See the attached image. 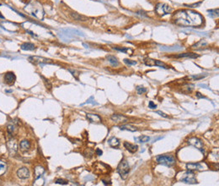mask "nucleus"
Segmentation results:
<instances>
[{
	"label": "nucleus",
	"mask_w": 219,
	"mask_h": 186,
	"mask_svg": "<svg viewBox=\"0 0 219 186\" xmlns=\"http://www.w3.org/2000/svg\"><path fill=\"white\" fill-rule=\"evenodd\" d=\"M193 87H194V85H187L182 88V92L185 93V94L191 93L193 90Z\"/></svg>",
	"instance_id": "7c9ffc66"
},
{
	"label": "nucleus",
	"mask_w": 219,
	"mask_h": 186,
	"mask_svg": "<svg viewBox=\"0 0 219 186\" xmlns=\"http://www.w3.org/2000/svg\"><path fill=\"white\" fill-rule=\"evenodd\" d=\"M156 161L158 163L162 164L167 167H172L175 164L176 160L172 155H160L156 158Z\"/></svg>",
	"instance_id": "7ed1b4c3"
},
{
	"label": "nucleus",
	"mask_w": 219,
	"mask_h": 186,
	"mask_svg": "<svg viewBox=\"0 0 219 186\" xmlns=\"http://www.w3.org/2000/svg\"><path fill=\"white\" fill-rule=\"evenodd\" d=\"M69 71L73 74V75L77 79V80H79V71H77V70H75V69H69Z\"/></svg>",
	"instance_id": "ea45409f"
},
{
	"label": "nucleus",
	"mask_w": 219,
	"mask_h": 186,
	"mask_svg": "<svg viewBox=\"0 0 219 186\" xmlns=\"http://www.w3.org/2000/svg\"><path fill=\"white\" fill-rule=\"evenodd\" d=\"M45 173V168L41 166H37L35 167L34 169V176H35V179L37 180L38 178H40Z\"/></svg>",
	"instance_id": "f3484780"
},
{
	"label": "nucleus",
	"mask_w": 219,
	"mask_h": 186,
	"mask_svg": "<svg viewBox=\"0 0 219 186\" xmlns=\"http://www.w3.org/2000/svg\"><path fill=\"white\" fill-rule=\"evenodd\" d=\"M172 19L175 25L180 26H200L203 22V18L200 14L189 9L175 12Z\"/></svg>",
	"instance_id": "f257e3e1"
},
{
	"label": "nucleus",
	"mask_w": 219,
	"mask_h": 186,
	"mask_svg": "<svg viewBox=\"0 0 219 186\" xmlns=\"http://www.w3.org/2000/svg\"><path fill=\"white\" fill-rule=\"evenodd\" d=\"M207 42H205L204 40H201V41H200L199 42H197V43H196L194 46H193V47H202V46H207Z\"/></svg>",
	"instance_id": "f704fd0d"
},
{
	"label": "nucleus",
	"mask_w": 219,
	"mask_h": 186,
	"mask_svg": "<svg viewBox=\"0 0 219 186\" xmlns=\"http://www.w3.org/2000/svg\"><path fill=\"white\" fill-rule=\"evenodd\" d=\"M106 58H107V59H108V61H109L110 64L112 65L113 67H117V66L119 65L118 60H117V58H116L115 56L109 55V56H107Z\"/></svg>",
	"instance_id": "393cba45"
},
{
	"label": "nucleus",
	"mask_w": 219,
	"mask_h": 186,
	"mask_svg": "<svg viewBox=\"0 0 219 186\" xmlns=\"http://www.w3.org/2000/svg\"><path fill=\"white\" fill-rule=\"evenodd\" d=\"M6 146H7V149H8L9 155L14 156L16 153L17 150H18V143H17L16 140L14 139L13 137H11V139L8 140Z\"/></svg>",
	"instance_id": "6e6552de"
},
{
	"label": "nucleus",
	"mask_w": 219,
	"mask_h": 186,
	"mask_svg": "<svg viewBox=\"0 0 219 186\" xmlns=\"http://www.w3.org/2000/svg\"><path fill=\"white\" fill-rule=\"evenodd\" d=\"M27 8H25V10L30 13L31 15L35 16L36 18L42 19L44 16V11L41 7L37 2H31L26 6Z\"/></svg>",
	"instance_id": "f03ea898"
},
{
	"label": "nucleus",
	"mask_w": 219,
	"mask_h": 186,
	"mask_svg": "<svg viewBox=\"0 0 219 186\" xmlns=\"http://www.w3.org/2000/svg\"><path fill=\"white\" fill-rule=\"evenodd\" d=\"M199 86H201V87H205L206 89H209V87L207 85H203V84H200L199 85Z\"/></svg>",
	"instance_id": "49530a36"
},
{
	"label": "nucleus",
	"mask_w": 219,
	"mask_h": 186,
	"mask_svg": "<svg viewBox=\"0 0 219 186\" xmlns=\"http://www.w3.org/2000/svg\"><path fill=\"white\" fill-rule=\"evenodd\" d=\"M196 97H197V98H206L205 96H203L201 93L198 92H196Z\"/></svg>",
	"instance_id": "a18cd8bd"
},
{
	"label": "nucleus",
	"mask_w": 219,
	"mask_h": 186,
	"mask_svg": "<svg viewBox=\"0 0 219 186\" xmlns=\"http://www.w3.org/2000/svg\"><path fill=\"white\" fill-rule=\"evenodd\" d=\"M124 63H125V64H127V65H137V62H136V61H132V60H130V59H127V58H125V59H124Z\"/></svg>",
	"instance_id": "e433bc0d"
},
{
	"label": "nucleus",
	"mask_w": 219,
	"mask_h": 186,
	"mask_svg": "<svg viewBox=\"0 0 219 186\" xmlns=\"http://www.w3.org/2000/svg\"><path fill=\"white\" fill-rule=\"evenodd\" d=\"M15 80H16L15 74H14L13 72H8V73L4 74V81L8 85H13L14 83Z\"/></svg>",
	"instance_id": "2eb2a0df"
},
{
	"label": "nucleus",
	"mask_w": 219,
	"mask_h": 186,
	"mask_svg": "<svg viewBox=\"0 0 219 186\" xmlns=\"http://www.w3.org/2000/svg\"><path fill=\"white\" fill-rule=\"evenodd\" d=\"M207 12L209 13V15H210L211 17H218V9H213V10H211V9H210V10H207Z\"/></svg>",
	"instance_id": "473e14b6"
},
{
	"label": "nucleus",
	"mask_w": 219,
	"mask_h": 186,
	"mask_svg": "<svg viewBox=\"0 0 219 186\" xmlns=\"http://www.w3.org/2000/svg\"><path fill=\"white\" fill-rule=\"evenodd\" d=\"M17 175L21 179H25L30 177V171L26 167H21L17 171Z\"/></svg>",
	"instance_id": "4468645a"
},
{
	"label": "nucleus",
	"mask_w": 219,
	"mask_h": 186,
	"mask_svg": "<svg viewBox=\"0 0 219 186\" xmlns=\"http://www.w3.org/2000/svg\"><path fill=\"white\" fill-rule=\"evenodd\" d=\"M157 113H158V114H159L160 116L164 117V118H169V116H168V115H167L166 113H164V112H163L157 111Z\"/></svg>",
	"instance_id": "37998d69"
},
{
	"label": "nucleus",
	"mask_w": 219,
	"mask_h": 186,
	"mask_svg": "<svg viewBox=\"0 0 219 186\" xmlns=\"http://www.w3.org/2000/svg\"><path fill=\"white\" fill-rule=\"evenodd\" d=\"M172 11V8L164 3H159L156 5L155 7V12L160 16H164L165 15L169 14Z\"/></svg>",
	"instance_id": "423d86ee"
},
{
	"label": "nucleus",
	"mask_w": 219,
	"mask_h": 186,
	"mask_svg": "<svg viewBox=\"0 0 219 186\" xmlns=\"http://www.w3.org/2000/svg\"><path fill=\"white\" fill-rule=\"evenodd\" d=\"M144 64L147 66H149V67H151V66H159V67L164 68V69H169V66H167L162 61L153 59V58H147L144 59Z\"/></svg>",
	"instance_id": "9d476101"
},
{
	"label": "nucleus",
	"mask_w": 219,
	"mask_h": 186,
	"mask_svg": "<svg viewBox=\"0 0 219 186\" xmlns=\"http://www.w3.org/2000/svg\"><path fill=\"white\" fill-rule=\"evenodd\" d=\"M123 145H124V147L127 149L129 152H131V153L136 152L137 151V149H138V146H137V145H132V144H131L129 142H124Z\"/></svg>",
	"instance_id": "a211bd4d"
},
{
	"label": "nucleus",
	"mask_w": 219,
	"mask_h": 186,
	"mask_svg": "<svg viewBox=\"0 0 219 186\" xmlns=\"http://www.w3.org/2000/svg\"><path fill=\"white\" fill-rule=\"evenodd\" d=\"M187 143L191 146H193L194 147H196V149H198L201 151H203V143L201 140L197 137H191L187 140Z\"/></svg>",
	"instance_id": "9b49d317"
},
{
	"label": "nucleus",
	"mask_w": 219,
	"mask_h": 186,
	"mask_svg": "<svg viewBox=\"0 0 219 186\" xmlns=\"http://www.w3.org/2000/svg\"><path fill=\"white\" fill-rule=\"evenodd\" d=\"M43 80H44V82H45V85H46V86L49 89V90H51L52 89V85H51V83L49 82V81L48 80H46V79H45L44 77H41Z\"/></svg>",
	"instance_id": "a19ab883"
},
{
	"label": "nucleus",
	"mask_w": 219,
	"mask_h": 186,
	"mask_svg": "<svg viewBox=\"0 0 219 186\" xmlns=\"http://www.w3.org/2000/svg\"><path fill=\"white\" fill-rule=\"evenodd\" d=\"M7 170V164L3 162V161H0V176H2L3 174H5Z\"/></svg>",
	"instance_id": "c756f323"
},
{
	"label": "nucleus",
	"mask_w": 219,
	"mask_h": 186,
	"mask_svg": "<svg viewBox=\"0 0 219 186\" xmlns=\"http://www.w3.org/2000/svg\"><path fill=\"white\" fill-rule=\"evenodd\" d=\"M94 172L97 174H105L110 171V167L102 162H96L94 165Z\"/></svg>",
	"instance_id": "39448f33"
},
{
	"label": "nucleus",
	"mask_w": 219,
	"mask_h": 186,
	"mask_svg": "<svg viewBox=\"0 0 219 186\" xmlns=\"http://www.w3.org/2000/svg\"><path fill=\"white\" fill-rule=\"evenodd\" d=\"M30 148V143L27 140H24L19 143V149L22 151H27Z\"/></svg>",
	"instance_id": "6ab92c4d"
},
{
	"label": "nucleus",
	"mask_w": 219,
	"mask_h": 186,
	"mask_svg": "<svg viewBox=\"0 0 219 186\" xmlns=\"http://www.w3.org/2000/svg\"><path fill=\"white\" fill-rule=\"evenodd\" d=\"M115 50H117L119 52H121V53H127V54H130V55H132L133 54V50L129 48V47H120V46H114L113 47Z\"/></svg>",
	"instance_id": "412c9836"
},
{
	"label": "nucleus",
	"mask_w": 219,
	"mask_h": 186,
	"mask_svg": "<svg viewBox=\"0 0 219 186\" xmlns=\"http://www.w3.org/2000/svg\"><path fill=\"white\" fill-rule=\"evenodd\" d=\"M94 150L91 148H88L86 151H85V152H84V157L85 158H90L93 157V155H94Z\"/></svg>",
	"instance_id": "2f4dec72"
},
{
	"label": "nucleus",
	"mask_w": 219,
	"mask_h": 186,
	"mask_svg": "<svg viewBox=\"0 0 219 186\" xmlns=\"http://www.w3.org/2000/svg\"><path fill=\"white\" fill-rule=\"evenodd\" d=\"M67 180H64V179H62V178H58L56 180V184L57 185H67Z\"/></svg>",
	"instance_id": "4c0bfd02"
},
{
	"label": "nucleus",
	"mask_w": 219,
	"mask_h": 186,
	"mask_svg": "<svg viewBox=\"0 0 219 186\" xmlns=\"http://www.w3.org/2000/svg\"><path fill=\"white\" fill-rule=\"evenodd\" d=\"M180 181L185 182L186 184H191V185H194V184L197 183V180L195 177V174L191 171H188V172L185 173L180 178Z\"/></svg>",
	"instance_id": "0eeeda50"
},
{
	"label": "nucleus",
	"mask_w": 219,
	"mask_h": 186,
	"mask_svg": "<svg viewBox=\"0 0 219 186\" xmlns=\"http://www.w3.org/2000/svg\"><path fill=\"white\" fill-rule=\"evenodd\" d=\"M199 55L196 54V53H180L179 55L175 56V58H198Z\"/></svg>",
	"instance_id": "bb28decb"
},
{
	"label": "nucleus",
	"mask_w": 219,
	"mask_h": 186,
	"mask_svg": "<svg viewBox=\"0 0 219 186\" xmlns=\"http://www.w3.org/2000/svg\"><path fill=\"white\" fill-rule=\"evenodd\" d=\"M119 129L121 130H128V131H131V132H135V131H137V129L136 127L131 125V124H124V125H121L119 127Z\"/></svg>",
	"instance_id": "a878e982"
},
{
	"label": "nucleus",
	"mask_w": 219,
	"mask_h": 186,
	"mask_svg": "<svg viewBox=\"0 0 219 186\" xmlns=\"http://www.w3.org/2000/svg\"><path fill=\"white\" fill-rule=\"evenodd\" d=\"M95 152H96V154H97L98 156H101V155L103 154V151H101V149H96Z\"/></svg>",
	"instance_id": "c03bdc74"
},
{
	"label": "nucleus",
	"mask_w": 219,
	"mask_h": 186,
	"mask_svg": "<svg viewBox=\"0 0 219 186\" xmlns=\"http://www.w3.org/2000/svg\"><path fill=\"white\" fill-rule=\"evenodd\" d=\"M109 145L113 148H117L120 146V140L116 137H112L108 140Z\"/></svg>",
	"instance_id": "4be33fe9"
},
{
	"label": "nucleus",
	"mask_w": 219,
	"mask_h": 186,
	"mask_svg": "<svg viewBox=\"0 0 219 186\" xmlns=\"http://www.w3.org/2000/svg\"><path fill=\"white\" fill-rule=\"evenodd\" d=\"M136 90H137V93L139 94V95H142V94H143V93L147 92V88L145 87H143V86H137V88H136Z\"/></svg>",
	"instance_id": "72a5a7b5"
},
{
	"label": "nucleus",
	"mask_w": 219,
	"mask_h": 186,
	"mask_svg": "<svg viewBox=\"0 0 219 186\" xmlns=\"http://www.w3.org/2000/svg\"><path fill=\"white\" fill-rule=\"evenodd\" d=\"M7 130H8L9 135H10L11 137H13V136L17 133L18 129H17V126L15 125V124H9V125H8Z\"/></svg>",
	"instance_id": "aec40b11"
},
{
	"label": "nucleus",
	"mask_w": 219,
	"mask_h": 186,
	"mask_svg": "<svg viewBox=\"0 0 219 186\" xmlns=\"http://www.w3.org/2000/svg\"><path fill=\"white\" fill-rule=\"evenodd\" d=\"M20 48L22 50H25V51H31V50H34L36 48V46L34 44L32 43H30V42H25V43H23L21 46H20Z\"/></svg>",
	"instance_id": "b1692460"
},
{
	"label": "nucleus",
	"mask_w": 219,
	"mask_h": 186,
	"mask_svg": "<svg viewBox=\"0 0 219 186\" xmlns=\"http://www.w3.org/2000/svg\"><path fill=\"white\" fill-rule=\"evenodd\" d=\"M207 75V74H196V75H192L191 76V78L194 79V80H201L202 78H205Z\"/></svg>",
	"instance_id": "c9c22d12"
},
{
	"label": "nucleus",
	"mask_w": 219,
	"mask_h": 186,
	"mask_svg": "<svg viewBox=\"0 0 219 186\" xmlns=\"http://www.w3.org/2000/svg\"><path fill=\"white\" fill-rule=\"evenodd\" d=\"M71 16H72L73 19H74L75 20H79V21H86V19H87L85 17H83L82 15H79L77 14V13H72V14H71Z\"/></svg>",
	"instance_id": "c85d7f7f"
},
{
	"label": "nucleus",
	"mask_w": 219,
	"mask_h": 186,
	"mask_svg": "<svg viewBox=\"0 0 219 186\" xmlns=\"http://www.w3.org/2000/svg\"><path fill=\"white\" fill-rule=\"evenodd\" d=\"M182 49L181 46H161L160 50L161 51H167V52H170V51H180Z\"/></svg>",
	"instance_id": "5701e85b"
},
{
	"label": "nucleus",
	"mask_w": 219,
	"mask_h": 186,
	"mask_svg": "<svg viewBox=\"0 0 219 186\" xmlns=\"http://www.w3.org/2000/svg\"><path fill=\"white\" fill-rule=\"evenodd\" d=\"M87 103H92L93 105H94V104H95V105H99V104H98L97 102H94V97H93V96H91V97H90V98L89 100H87V102H86L83 103L82 105H85V104H87Z\"/></svg>",
	"instance_id": "58836bf2"
},
{
	"label": "nucleus",
	"mask_w": 219,
	"mask_h": 186,
	"mask_svg": "<svg viewBox=\"0 0 219 186\" xmlns=\"http://www.w3.org/2000/svg\"><path fill=\"white\" fill-rule=\"evenodd\" d=\"M111 120L116 124H124L126 122H127L128 119L127 117H125L124 115L121 114H113L110 117Z\"/></svg>",
	"instance_id": "f8f14e48"
},
{
	"label": "nucleus",
	"mask_w": 219,
	"mask_h": 186,
	"mask_svg": "<svg viewBox=\"0 0 219 186\" xmlns=\"http://www.w3.org/2000/svg\"><path fill=\"white\" fill-rule=\"evenodd\" d=\"M0 18H1V19H4V17H3V15H2V14H1V12H0Z\"/></svg>",
	"instance_id": "de8ad7c7"
},
{
	"label": "nucleus",
	"mask_w": 219,
	"mask_h": 186,
	"mask_svg": "<svg viewBox=\"0 0 219 186\" xmlns=\"http://www.w3.org/2000/svg\"><path fill=\"white\" fill-rule=\"evenodd\" d=\"M117 172L123 179H125L127 177L128 174L130 172V167H129V164H128V162L127 160L123 159L119 163L118 167H117Z\"/></svg>",
	"instance_id": "20e7f679"
},
{
	"label": "nucleus",
	"mask_w": 219,
	"mask_h": 186,
	"mask_svg": "<svg viewBox=\"0 0 219 186\" xmlns=\"http://www.w3.org/2000/svg\"><path fill=\"white\" fill-rule=\"evenodd\" d=\"M29 60L35 64V65H47V64H53L52 61L51 59H48V58H42V57H37V56H32V57H30L29 58Z\"/></svg>",
	"instance_id": "1a4fd4ad"
},
{
	"label": "nucleus",
	"mask_w": 219,
	"mask_h": 186,
	"mask_svg": "<svg viewBox=\"0 0 219 186\" xmlns=\"http://www.w3.org/2000/svg\"><path fill=\"white\" fill-rule=\"evenodd\" d=\"M148 108H151V109H155L156 108H157V106L154 103V102H149V103H148Z\"/></svg>",
	"instance_id": "79ce46f5"
},
{
	"label": "nucleus",
	"mask_w": 219,
	"mask_h": 186,
	"mask_svg": "<svg viewBox=\"0 0 219 186\" xmlns=\"http://www.w3.org/2000/svg\"><path fill=\"white\" fill-rule=\"evenodd\" d=\"M86 119L92 124H99L102 121L101 117L98 114H94V113H87Z\"/></svg>",
	"instance_id": "ddd939ff"
},
{
	"label": "nucleus",
	"mask_w": 219,
	"mask_h": 186,
	"mask_svg": "<svg viewBox=\"0 0 219 186\" xmlns=\"http://www.w3.org/2000/svg\"><path fill=\"white\" fill-rule=\"evenodd\" d=\"M186 168L188 171H197V170H201L203 169V167L201 166L200 163L197 162H190L186 164Z\"/></svg>",
	"instance_id": "dca6fc26"
},
{
	"label": "nucleus",
	"mask_w": 219,
	"mask_h": 186,
	"mask_svg": "<svg viewBox=\"0 0 219 186\" xmlns=\"http://www.w3.org/2000/svg\"><path fill=\"white\" fill-rule=\"evenodd\" d=\"M134 140L137 141V142H140V143H147L150 140V137L149 136H147V135H141L139 137H134Z\"/></svg>",
	"instance_id": "cd10ccee"
}]
</instances>
